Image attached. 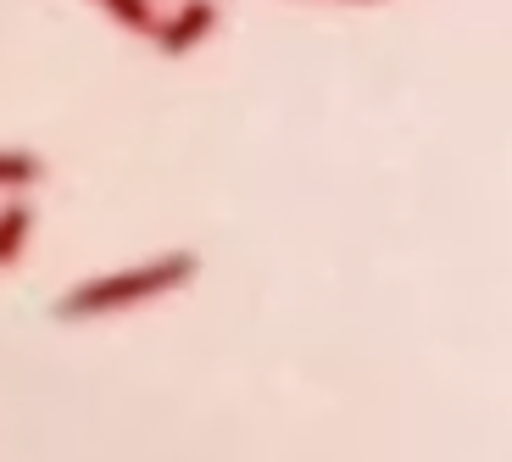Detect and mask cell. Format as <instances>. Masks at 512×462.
<instances>
[{
	"instance_id": "obj_1",
	"label": "cell",
	"mask_w": 512,
	"mask_h": 462,
	"mask_svg": "<svg viewBox=\"0 0 512 462\" xmlns=\"http://www.w3.org/2000/svg\"><path fill=\"white\" fill-rule=\"evenodd\" d=\"M184 279H195V251H167V257L140 262V268L106 273V279H84L78 290H67V296L56 301V318H101V312L140 307V301L162 296V290H179Z\"/></svg>"
},
{
	"instance_id": "obj_2",
	"label": "cell",
	"mask_w": 512,
	"mask_h": 462,
	"mask_svg": "<svg viewBox=\"0 0 512 462\" xmlns=\"http://www.w3.org/2000/svg\"><path fill=\"white\" fill-rule=\"evenodd\" d=\"M212 23H218V0H190V6H179L167 23H156L151 34H156V45H162L167 56H184L212 34Z\"/></svg>"
},
{
	"instance_id": "obj_3",
	"label": "cell",
	"mask_w": 512,
	"mask_h": 462,
	"mask_svg": "<svg viewBox=\"0 0 512 462\" xmlns=\"http://www.w3.org/2000/svg\"><path fill=\"white\" fill-rule=\"evenodd\" d=\"M28 229H34V206H28V201H6V206H0V262L23 257Z\"/></svg>"
},
{
	"instance_id": "obj_4",
	"label": "cell",
	"mask_w": 512,
	"mask_h": 462,
	"mask_svg": "<svg viewBox=\"0 0 512 462\" xmlns=\"http://www.w3.org/2000/svg\"><path fill=\"white\" fill-rule=\"evenodd\" d=\"M39 173H45V162L34 151H0V190H23Z\"/></svg>"
},
{
	"instance_id": "obj_5",
	"label": "cell",
	"mask_w": 512,
	"mask_h": 462,
	"mask_svg": "<svg viewBox=\"0 0 512 462\" xmlns=\"http://www.w3.org/2000/svg\"><path fill=\"white\" fill-rule=\"evenodd\" d=\"M106 12H117L128 28H156V12H151V0H101Z\"/></svg>"
}]
</instances>
